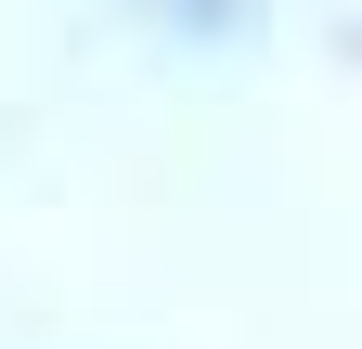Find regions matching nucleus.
<instances>
[{"mask_svg": "<svg viewBox=\"0 0 362 349\" xmlns=\"http://www.w3.org/2000/svg\"><path fill=\"white\" fill-rule=\"evenodd\" d=\"M117 13H143V26H168V39H246L259 0H117Z\"/></svg>", "mask_w": 362, "mask_h": 349, "instance_id": "obj_1", "label": "nucleus"}]
</instances>
